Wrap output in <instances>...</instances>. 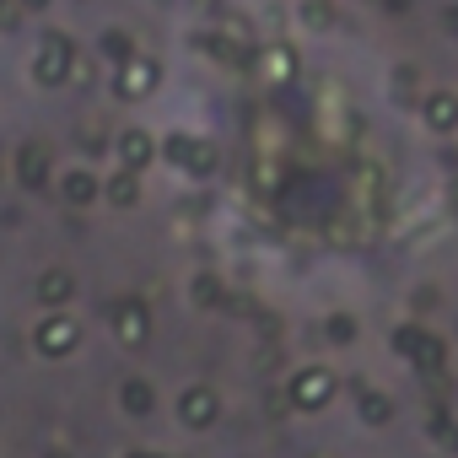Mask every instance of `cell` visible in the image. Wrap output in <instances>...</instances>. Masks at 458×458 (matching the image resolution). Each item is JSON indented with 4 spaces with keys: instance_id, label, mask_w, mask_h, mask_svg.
Instances as JSON below:
<instances>
[{
    "instance_id": "5",
    "label": "cell",
    "mask_w": 458,
    "mask_h": 458,
    "mask_svg": "<svg viewBox=\"0 0 458 458\" xmlns=\"http://www.w3.org/2000/svg\"><path fill=\"white\" fill-rule=\"evenodd\" d=\"M146 151H151L146 135H124V157H130V162H146Z\"/></svg>"
},
{
    "instance_id": "1",
    "label": "cell",
    "mask_w": 458,
    "mask_h": 458,
    "mask_svg": "<svg viewBox=\"0 0 458 458\" xmlns=\"http://www.w3.org/2000/svg\"><path fill=\"white\" fill-rule=\"evenodd\" d=\"M71 65H76L71 38H65V33H44V38H38V55H33V76H38L44 87H60Z\"/></svg>"
},
{
    "instance_id": "2",
    "label": "cell",
    "mask_w": 458,
    "mask_h": 458,
    "mask_svg": "<svg viewBox=\"0 0 458 458\" xmlns=\"http://www.w3.org/2000/svg\"><path fill=\"white\" fill-rule=\"evenodd\" d=\"M151 81H157V65H151V60H130V65L119 71V92H124V98H135V92H146Z\"/></svg>"
},
{
    "instance_id": "4",
    "label": "cell",
    "mask_w": 458,
    "mask_h": 458,
    "mask_svg": "<svg viewBox=\"0 0 458 458\" xmlns=\"http://www.w3.org/2000/svg\"><path fill=\"white\" fill-rule=\"evenodd\" d=\"M103 55H108V60H124V55H130L124 33H108V38H103Z\"/></svg>"
},
{
    "instance_id": "8",
    "label": "cell",
    "mask_w": 458,
    "mask_h": 458,
    "mask_svg": "<svg viewBox=\"0 0 458 458\" xmlns=\"http://www.w3.org/2000/svg\"><path fill=\"white\" fill-rule=\"evenodd\" d=\"M0 12H6V0H0Z\"/></svg>"
},
{
    "instance_id": "6",
    "label": "cell",
    "mask_w": 458,
    "mask_h": 458,
    "mask_svg": "<svg viewBox=\"0 0 458 458\" xmlns=\"http://www.w3.org/2000/svg\"><path fill=\"white\" fill-rule=\"evenodd\" d=\"M431 119H437V124H453L458 114H453V103H447V98H437V103H431Z\"/></svg>"
},
{
    "instance_id": "3",
    "label": "cell",
    "mask_w": 458,
    "mask_h": 458,
    "mask_svg": "<svg viewBox=\"0 0 458 458\" xmlns=\"http://www.w3.org/2000/svg\"><path fill=\"white\" fill-rule=\"evenodd\" d=\"M265 65H270V76H292V49H270Z\"/></svg>"
},
{
    "instance_id": "7",
    "label": "cell",
    "mask_w": 458,
    "mask_h": 458,
    "mask_svg": "<svg viewBox=\"0 0 458 458\" xmlns=\"http://www.w3.org/2000/svg\"><path fill=\"white\" fill-rule=\"evenodd\" d=\"M22 6H28V12H44V6H49V0H22Z\"/></svg>"
}]
</instances>
